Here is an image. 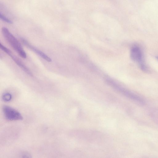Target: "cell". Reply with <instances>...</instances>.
<instances>
[{
    "label": "cell",
    "mask_w": 158,
    "mask_h": 158,
    "mask_svg": "<svg viewBox=\"0 0 158 158\" xmlns=\"http://www.w3.org/2000/svg\"><path fill=\"white\" fill-rule=\"evenodd\" d=\"M0 48L4 52L10 56L15 63L22 70L30 76H32V74L31 71L22 61L15 55L9 49L4 46L1 44H0Z\"/></svg>",
    "instance_id": "obj_4"
},
{
    "label": "cell",
    "mask_w": 158,
    "mask_h": 158,
    "mask_svg": "<svg viewBox=\"0 0 158 158\" xmlns=\"http://www.w3.org/2000/svg\"><path fill=\"white\" fill-rule=\"evenodd\" d=\"M156 58L157 60H158V56H156Z\"/></svg>",
    "instance_id": "obj_9"
},
{
    "label": "cell",
    "mask_w": 158,
    "mask_h": 158,
    "mask_svg": "<svg viewBox=\"0 0 158 158\" xmlns=\"http://www.w3.org/2000/svg\"><path fill=\"white\" fill-rule=\"evenodd\" d=\"M12 98L11 94L9 93L6 92L4 93L2 95L3 100L6 102L10 101Z\"/></svg>",
    "instance_id": "obj_6"
},
{
    "label": "cell",
    "mask_w": 158,
    "mask_h": 158,
    "mask_svg": "<svg viewBox=\"0 0 158 158\" xmlns=\"http://www.w3.org/2000/svg\"><path fill=\"white\" fill-rule=\"evenodd\" d=\"M21 40L23 44L27 47L32 50L41 58L48 62H50L52 61V60L50 57L42 52L32 46L26 40L23 38H21Z\"/></svg>",
    "instance_id": "obj_5"
},
{
    "label": "cell",
    "mask_w": 158,
    "mask_h": 158,
    "mask_svg": "<svg viewBox=\"0 0 158 158\" xmlns=\"http://www.w3.org/2000/svg\"><path fill=\"white\" fill-rule=\"evenodd\" d=\"M2 31L4 38L22 58H26V53L19 41L6 27H3Z\"/></svg>",
    "instance_id": "obj_1"
},
{
    "label": "cell",
    "mask_w": 158,
    "mask_h": 158,
    "mask_svg": "<svg viewBox=\"0 0 158 158\" xmlns=\"http://www.w3.org/2000/svg\"><path fill=\"white\" fill-rule=\"evenodd\" d=\"M131 57L133 60L138 62L139 68L142 71L148 72V70L143 60L142 52L139 46L135 45L132 47L131 50Z\"/></svg>",
    "instance_id": "obj_2"
},
{
    "label": "cell",
    "mask_w": 158,
    "mask_h": 158,
    "mask_svg": "<svg viewBox=\"0 0 158 158\" xmlns=\"http://www.w3.org/2000/svg\"><path fill=\"white\" fill-rule=\"evenodd\" d=\"M22 156H23V157H25V158H28V157H30V155L26 153H24L23 155H22Z\"/></svg>",
    "instance_id": "obj_8"
},
{
    "label": "cell",
    "mask_w": 158,
    "mask_h": 158,
    "mask_svg": "<svg viewBox=\"0 0 158 158\" xmlns=\"http://www.w3.org/2000/svg\"><path fill=\"white\" fill-rule=\"evenodd\" d=\"M0 18L4 21L9 23H12V22L8 19L7 18L4 16L1 13H0Z\"/></svg>",
    "instance_id": "obj_7"
},
{
    "label": "cell",
    "mask_w": 158,
    "mask_h": 158,
    "mask_svg": "<svg viewBox=\"0 0 158 158\" xmlns=\"http://www.w3.org/2000/svg\"><path fill=\"white\" fill-rule=\"evenodd\" d=\"M2 111L5 118L8 120H21L23 119L21 114L15 109L7 106H4Z\"/></svg>",
    "instance_id": "obj_3"
}]
</instances>
